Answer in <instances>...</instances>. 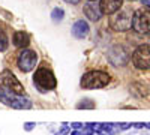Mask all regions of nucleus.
<instances>
[{
	"instance_id": "4468645a",
	"label": "nucleus",
	"mask_w": 150,
	"mask_h": 135,
	"mask_svg": "<svg viewBox=\"0 0 150 135\" xmlns=\"http://www.w3.org/2000/svg\"><path fill=\"white\" fill-rule=\"evenodd\" d=\"M63 15H65V12L62 11L60 8H56V9H53V12H51V18H53L54 21L62 20V18H63Z\"/></svg>"
},
{
	"instance_id": "f8f14e48",
	"label": "nucleus",
	"mask_w": 150,
	"mask_h": 135,
	"mask_svg": "<svg viewBox=\"0 0 150 135\" xmlns=\"http://www.w3.org/2000/svg\"><path fill=\"white\" fill-rule=\"evenodd\" d=\"M12 41H14V45H15V47L26 48V47L30 44V36H29L27 32H15Z\"/></svg>"
},
{
	"instance_id": "0eeeda50",
	"label": "nucleus",
	"mask_w": 150,
	"mask_h": 135,
	"mask_svg": "<svg viewBox=\"0 0 150 135\" xmlns=\"http://www.w3.org/2000/svg\"><path fill=\"white\" fill-rule=\"evenodd\" d=\"M132 63L138 69H150V45H140L132 54Z\"/></svg>"
},
{
	"instance_id": "20e7f679",
	"label": "nucleus",
	"mask_w": 150,
	"mask_h": 135,
	"mask_svg": "<svg viewBox=\"0 0 150 135\" xmlns=\"http://www.w3.org/2000/svg\"><path fill=\"white\" fill-rule=\"evenodd\" d=\"M0 101H2L3 104L12 107V108H18V110H29L32 108V102L29 99H24V98L21 95H15L12 92H6L3 90L2 87H0Z\"/></svg>"
},
{
	"instance_id": "423d86ee",
	"label": "nucleus",
	"mask_w": 150,
	"mask_h": 135,
	"mask_svg": "<svg viewBox=\"0 0 150 135\" xmlns=\"http://www.w3.org/2000/svg\"><path fill=\"white\" fill-rule=\"evenodd\" d=\"M0 86L15 95H24V92H26L23 84L17 80V77L11 71H3L0 74Z\"/></svg>"
},
{
	"instance_id": "a211bd4d",
	"label": "nucleus",
	"mask_w": 150,
	"mask_h": 135,
	"mask_svg": "<svg viewBox=\"0 0 150 135\" xmlns=\"http://www.w3.org/2000/svg\"><path fill=\"white\" fill-rule=\"evenodd\" d=\"M89 2H95V0H89Z\"/></svg>"
},
{
	"instance_id": "9d476101",
	"label": "nucleus",
	"mask_w": 150,
	"mask_h": 135,
	"mask_svg": "<svg viewBox=\"0 0 150 135\" xmlns=\"http://www.w3.org/2000/svg\"><path fill=\"white\" fill-rule=\"evenodd\" d=\"M84 15L89 18L90 21H99L101 20V17L104 15L102 14V11H101V8H99L96 3H87V5H84Z\"/></svg>"
},
{
	"instance_id": "1a4fd4ad",
	"label": "nucleus",
	"mask_w": 150,
	"mask_h": 135,
	"mask_svg": "<svg viewBox=\"0 0 150 135\" xmlns=\"http://www.w3.org/2000/svg\"><path fill=\"white\" fill-rule=\"evenodd\" d=\"M122 5H123V0H101L99 8H101L104 15H112L117 11H120Z\"/></svg>"
},
{
	"instance_id": "aec40b11",
	"label": "nucleus",
	"mask_w": 150,
	"mask_h": 135,
	"mask_svg": "<svg viewBox=\"0 0 150 135\" xmlns=\"http://www.w3.org/2000/svg\"><path fill=\"white\" fill-rule=\"evenodd\" d=\"M131 2H134V0H131Z\"/></svg>"
},
{
	"instance_id": "dca6fc26",
	"label": "nucleus",
	"mask_w": 150,
	"mask_h": 135,
	"mask_svg": "<svg viewBox=\"0 0 150 135\" xmlns=\"http://www.w3.org/2000/svg\"><path fill=\"white\" fill-rule=\"evenodd\" d=\"M32 126H33V123H26V125H24L26 131H30V129H32Z\"/></svg>"
},
{
	"instance_id": "6ab92c4d",
	"label": "nucleus",
	"mask_w": 150,
	"mask_h": 135,
	"mask_svg": "<svg viewBox=\"0 0 150 135\" xmlns=\"http://www.w3.org/2000/svg\"><path fill=\"white\" fill-rule=\"evenodd\" d=\"M99 135H105V134H99Z\"/></svg>"
},
{
	"instance_id": "f03ea898",
	"label": "nucleus",
	"mask_w": 150,
	"mask_h": 135,
	"mask_svg": "<svg viewBox=\"0 0 150 135\" xmlns=\"http://www.w3.org/2000/svg\"><path fill=\"white\" fill-rule=\"evenodd\" d=\"M132 29L141 35H147L150 32V6L140 8L134 12Z\"/></svg>"
},
{
	"instance_id": "ddd939ff",
	"label": "nucleus",
	"mask_w": 150,
	"mask_h": 135,
	"mask_svg": "<svg viewBox=\"0 0 150 135\" xmlns=\"http://www.w3.org/2000/svg\"><path fill=\"white\" fill-rule=\"evenodd\" d=\"M9 45V39H8V35L3 29H0V51H5Z\"/></svg>"
},
{
	"instance_id": "9b49d317",
	"label": "nucleus",
	"mask_w": 150,
	"mask_h": 135,
	"mask_svg": "<svg viewBox=\"0 0 150 135\" xmlns=\"http://www.w3.org/2000/svg\"><path fill=\"white\" fill-rule=\"evenodd\" d=\"M72 35L75 36V38H78V39L86 38V36L89 35V24H87L84 20L77 21L74 24V27H72Z\"/></svg>"
},
{
	"instance_id": "f3484780",
	"label": "nucleus",
	"mask_w": 150,
	"mask_h": 135,
	"mask_svg": "<svg viewBox=\"0 0 150 135\" xmlns=\"http://www.w3.org/2000/svg\"><path fill=\"white\" fill-rule=\"evenodd\" d=\"M81 126V123H72V128H75V129H78Z\"/></svg>"
},
{
	"instance_id": "7ed1b4c3",
	"label": "nucleus",
	"mask_w": 150,
	"mask_h": 135,
	"mask_svg": "<svg viewBox=\"0 0 150 135\" xmlns=\"http://www.w3.org/2000/svg\"><path fill=\"white\" fill-rule=\"evenodd\" d=\"M33 80H35V84L41 90H53L56 87V84H57L54 74L45 66L36 69L35 75H33Z\"/></svg>"
},
{
	"instance_id": "2eb2a0df",
	"label": "nucleus",
	"mask_w": 150,
	"mask_h": 135,
	"mask_svg": "<svg viewBox=\"0 0 150 135\" xmlns=\"http://www.w3.org/2000/svg\"><path fill=\"white\" fill-rule=\"evenodd\" d=\"M78 108H80V110H81V108H95V105L92 104V101L86 99V101H83V102L78 104Z\"/></svg>"
},
{
	"instance_id": "6e6552de",
	"label": "nucleus",
	"mask_w": 150,
	"mask_h": 135,
	"mask_svg": "<svg viewBox=\"0 0 150 135\" xmlns=\"http://www.w3.org/2000/svg\"><path fill=\"white\" fill-rule=\"evenodd\" d=\"M18 68L23 72H30L38 63V54L32 50H23L18 56Z\"/></svg>"
},
{
	"instance_id": "f257e3e1",
	"label": "nucleus",
	"mask_w": 150,
	"mask_h": 135,
	"mask_svg": "<svg viewBox=\"0 0 150 135\" xmlns=\"http://www.w3.org/2000/svg\"><path fill=\"white\" fill-rule=\"evenodd\" d=\"M110 75L102 71H90L83 75L81 87L83 89H102L110 83Z\"/></svg>"
},
{
	"instance_id": "39448f33",
	"label": "nucleus",
	"mask_w": 150,
	"mask_h": 135,
	"mask_svg": "<svg viewBox=\"0 0 150 135\" xmlns=\"http://www.w3.org/2000/svg\"><path fill=\"white\" fill-rule=\"evenodd\" d=\"M132 18H134V12L129 8H125L122 9L116 17H112L111 20V27L117 30V32H125V30H129L132 29Z\"/></svg>"
}]
</instances>
